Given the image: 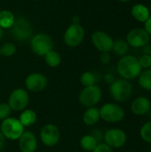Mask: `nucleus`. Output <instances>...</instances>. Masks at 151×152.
<instances>
[{"label": "nucleus", "instance_id": "1", "mask_svg": "<svg viewBox=\"0 0 151 152\" xmlns=\"http://www.w3.org/2000/svg\"><path fill=\"white\" fill-rule=\"evenodd\" d=\"M117 70L121 78L125 80H133L137 78L142 71L139 59L133 55L122 56L117 64Z\"/></svg>", "mask_w": 151, "mask_h": 152}, {"label": "nucleus", "instance_id": "2", "mask_svg": "<svg viewBox=\"0 0 151 152\" xmlns=\"http://www.w3.org/2000/svg\"><path fill=\"white\" fill-rule=\"evenodd\" d=\"M133 92V87L130 81L118 78L109 85V93L111 98L117 102H125L128 101Z\"/></svg>", "mask_w": 151, "mask_h": 152}, {"label": "nucleus", "instance_id": "3", "mask_svg": "<svg viewBox=\"0 0 151 152\" xmlns=\"http://www.w3.org/2000/svg\"><path fill=\"white\" fill-rule=\"evenodd\" d=\"M30 48L32 52L40 57H44L53 49V38L45 33H37L30 38Z\"/></svg>", "mask_w": 151, "mask_h": 152}, {"label": "nucleus", "instance_id": "4", "mask_svg": "<svg viewBox=\"0 0 151 152\" xmlns=\"http://www.w3.org/2000/svg\"><path fill=\"white\" fill-rule=\"evenodd\" d=\"M101 119L107 123H118L121 122L125 117L124 108L118 103L108 102L101 106L100 109Z\"/></svg>", "mask_w": 151, "mask_h": 152}, {"label": "nucleus", "instance_id": "5", "mask_svg": "<svg viewBox=\"0 0 151 152\" xmlns=\"http://www.w3.org/2000/svg\"><path fill=\"white\" fill-rule=\"evenodd\" d=\"M101 98L102 90L97 85L84 87L78 95V101L80 104L85 108L95 107L101 102Z\"/></svg>", "mask_w": 151, "mask_h": 152}, {"label": "nucleus", "instance_id": "6", "mask_svg": "<svg viewBox=\"0 0 151 152\" xmlns=\"http://www.w3.org/2000/svg\"><path fill=\"white\" fill-rule=\"evenodd\" d=\"M24 126L19 119L14 118H7L3 120L0 126V130L5 139L10 141L18 140L24 133Z\"/></svg>", "mask_w": 151, "mask_h": 152}, {"label": "nucleus", "instance_id": "7", "mask_svg": "<svg viewBox=\"0 0 151 152\" xmlns=\"http://www.w3.org/2000/svg\"><path fill=\"white\" fill-rule=\"evenodd\" d=\"M10 30L12 38L20 42L28 40L33 35V28L30 22L22 17L15 19V21L10 28Z\"/></svg>", "mask_w": 151, "mask_h": 152}, {"label": "nucleus", "instance_id": "8", "mask_svg": "<svg viewBox=\"0 0 151 152\" xmlns=\"http://www.w3.org/2000/svg\"><path fill=\"white\" fill-rule=\"evenodd\" d=\"M85 38V28L79 24L71 23L63 34V42L69 47H77Z\"/></svg>", "mask_w": 151, "mask_h": 152}, {"label": "nucleus", "instance_id": "9", "mask_svg": "<svg viewBox=\"0 0 151 152\" xmlns=\"http://www.w3.org/2000/svg\"><path fill=\"white\" fill-rule=\"evenodd\" d=\"M28 102V92L24 88H16L10 94L7 103L12 111H22L27 108Z\"/></svg>", "mask_w": 151, "mask_h": 152}, {"label": "nucleus", "instance_id": "10", "mask_svg": "<svg viewBox=\"0 0 151 152\" xmlns=\"http://www.w3.org/2000/svg\"><path fill=\"white\" fill-rule=\"evenodd\" d=\"M103 140L111 149H120L126 143L127 135L123 129L110 128L103 134Z\"/></svg>", "mask_w": 151, "mask_h": 152}, {"label": "nucleus", "instance_id": "11", "mask_svg": "<svg viewBox=\"0 0 151 152\" xmlns=\"http://www.w3.org/2000/svg\"><path fill=\"white\" fill-rule=\"evenodd\" d=\"M129 46L133 48H142L150 41V36L144 28H134L126 35V40Z\"/></svg>", "mask_w": 151, "mask_h": 152}, {"label": "nucleus", "instance_id": "12", "mask_svg": "<svg viewBox=\"0 0 151 152\" xmlns=\"http://www.w3.org/2000/svg\"><path fill=\"white\" fill-rule=\"evenodd\" d=\"M93 46L101 53H110L112 51L114 39L110 35L102 30H97L91 36Z\"/></svg>", "mask_w": 151, "mask_h": 152}, {"label": "nucleus", "instance_id": "13", "mask_svg": "<svg viewBox=\"0 0 151 152\" xmlns=\"http://www.w3.org/2000/svg\"><path fill=\"white\" fill-rule=\"evenodd\" d=\"M61 139L60 129L54 124H46L40 131V140L46 147H54Z\"/></svg>", "mask_w": 151, "mask_h": 152}, {"label": "nucleus", "instance_id": "14", "mask_svg": "<svg viewBox=\"0 0 151 152\" xmlns=\"http://www.w3.org/2000/svg\"><path fill=\"white\" fill-rule=\"evenodd\" d=\"M48 85L47 77L40 73V72H34L27 76L25 78V87L27 91L38 93L46 88Z\"/></svg>", "mask_w": 151, "mask_h": 152}, {"label": "nucleus", "instance_id": "15", "mask_svg": "<svg viewBox=\"0 0 151 152\" xmlns=\"http://www.w3.org/2000/svg\"><path fill=\"white\" fill-rule=\"evenodd\" d=\"M18 145L20 152H36L37 149V139L29 131H24L18 139Z\"/></svg>", "mask_w": 151, "mask_h": 152}, {"label": "nucleus", "instance_id": "16", "mask_svg": "<svg viewBox=\"0 0 151 152\" xmlns=\"http://www.w3.org/2000/svg\"><path fill=\"white\" fill-rule=\"evenodd\" d=\"M131 111L135 116H144L151 110L150 100L146 96H138L133 100L130 105Z\"/></svg>", "mask_w": 151, "mask_h": 152}, {"label": "nucleus", "instance_id": "17", "mask_svg": "<svg viewBox=\"0 0 151 152\" xmlns=\"http://www.w3.org/2000/svg\"><path fill=\"white\" fill-rule=\"evenodd\" d=\"M131 13L134 20L142 23H144L151 15L149 7L143 4H135L132 7Z\"/></svg>", "mask_w": 151, "mask_h": 152}, {"label": "nucleus", "instance_id": "18", "mask_svg": "<svg viewBox=\"0 0 151 152\" xmlns=\"http://www.w3.org/2000/svg\"><path fill=\"white\" fill-rule=\"evenodd\" d=\"M101 119L100 109L97 107L87 108L83 114V122L88 126H93L96 125Z\"/></svg>", "mask_w": 151, "mask_h": 152}, {"label": "nucleus", "instance_id": "19", "mask_svg": "<svg viewBox=\"0 0 151 152\" xmlns=\"http://www.w3.org/2000/svg\"><path fill=\"white\" fill-rule=\"evenodd\" d=\"M37 119V115L35 110L30 109H25L21 111L19 120L24 127L33 126Z\"/></svg>", "mask_w": 151, "mask_h": 152}, {"label": "nucleus", "instance_id": "20", "mask_svg": "<svg viewBox=\"0 0 151 152\" xmlns=\"http://www.w3.org/2000/svg\"><path fill=\"white\" fill-rule=\"evenodd\" d=\"M15 21L14 14L9 10L0 11V27L3 29L10 28Z\"/></svg>", "mask_w": 151, "mask_h": 152}, {"label": "nucleus", "instance_id": "21", "mask_svg": "<svg viewBox=\"0 0 151 152\" xmlns=\"http://www.w3.org/2000/svg\"><path fill=\"white\" fill-rule=\"evenodd\" d=\"M98 140L93 134H85L80 140V146L85 151L92 152L98 145Z\"/></svg>", "mask_w": 151, "mask_h": 152}, {"label": "nucleus", "instance_id": "22", "mask_svg": "<svg viewBox=\"0 0 151 152\" xmlns=\"http://www.w3.org/2000/svg\"><path fill=\"white\" fill-rule=\"evenodd\" d=\"M44 62L46 63V65L49 66L50 68H56L61 62V54L58 52L54 51L53 49L51 50L50 52H48L44 56Z\"/></svg>", "mask_w": 151, "mask_h": 152}, {"label": "nucleus", "instance_id": "23", "mask_svg": "<svg viewBox=\"0 0 151 152\" xmlns=\"http://www.w3.org/2000/svg\"><path fill=\"white\" fill-rule=\"evenodd\" d=\"M129 51V45L127 42L124 39H117L114 40L113 43V47H112V52L118 55V56H125Z\"/></svg>", "mask_w": 151, "mask_h": 152}, {"label": "nucleus", "instance_id": "24", "mask_svg": "<svg viewBox=\"0 0 151 152\" xmlns=\"http://www.w3.org/2000/svg\"><path fill=\"white\" fill-rule=\"evenodd\" d=\"M139 86L146 91H151V69H145L142 71L138 77Z\"/></svg>", "mask_w": 151, "mask_h": 152}, {"label": "nucleus", "instance_id": "25", "mask_svg": "<svg viewBox=\"0 0 151 152\" xmlns=\"http://www.w3.org/2000/svg\"><path fill=\"white\" fill-rule=\"evenodd\" d=\"M139 134L142 141L151 144V121L146 122L142 126Z\"/></svg>", "mask_w": 151, "mask_h": 152}, {"label": "nucleus", "instance_id": "26", "mask_svg": "<svg viewBox=\"0 0 151 152\" xmlns=\"http://www.w3.org/2000/svg\"><path fill=\"white\" fill-rule=\"evenodd\" d=\"M80 83L84 87L93 86L96 83V77L93 72L85 71L80 77Z\"/></svg>", "mask_w": 151, "mask_h": 152}, {"label": "nucleus", "instance_id": "27", "mask_svg": "<svg viewBox=\"0 0 151 152\" xmlns=\"http://www.w3.org/2000/svg\"><path fill=\"white\" fill-rule=\"evenodd\" d=\"M1 55L4 57H12L16 53V45L12 42H6L0 47Z\"/></svg>", "mask_w": 151, "mask_h": 152}, {"label": "nucleus", "instance_id": "28", "mask_svg": "<svg viewBox=\"0 0 151 152\" xmlns=\"http://www.w3.org/2000/svg\"><path fill=\"white\" fill-rule=\"evenodd\" d=\"M11 113H12V110L10 106L8 105V103L6 102L0 103V120L1 121L9 118Z\"/></svg>", "mask_w": 151, "mask_h": 152}, {"label": "nucleus", "instance_id": "29", "mask_svg": "<svg viewBox=\"0 0 151 152\" xmlns=\"http://www.w3.org/2000/svg\"><path fill=\"white\" fill-rule=\"evenodd\" d=\"M139 59L140 65L142 69H149L151 68V55L149 54H142Z\"/></svg>", "mask_w": 151, "mask_h": 152}, {"label": "nucleus", "instance_id": "30", "mask_svg": "<svg viewBox=\"0 0 151 152\" xmlns=\"http://www.w3.org/2000/svg\"><path fill=\"white\" fill-rule=\"evenodd\" d=\"M92 152H113V149L108 146L105 142H99L96 148Z\"/></svg>", "mask_w": 151, "mask_h": 152}, {"label": "nucleus", "instance_id": "31", "mask_svg": "<svg viewBox=\"0 0 151 152\" xmlns=\"http://www.w3.org/2000/svg\"><path fill=\"white\" fill-rule=\"evenodd\" d=\"M100 61L103 65H107L111 61V54L110 53H101Z\"/></svg>", "mask_w": 151, "mask_h": 152}, {"label": "nucleus", "instance_id": "32", "mask_svg": "<svg viewBox=\"0 0 151 152\" xmlns=\"http://www.w3.org/2000/svg\"><path fill=\"white\" fill-rule=\"evenodd\" d=\"M115 80H116V78H115L114 75L111 74V73H107V74L104 76V81H105L107 84H109V85H111Z\"/></svg>", "mask_w": 151, "mask_h": 152}, {"label": "nucleus", "instance_id": "33", "mask_svg": "<svg viewBox=\"0 0 151 152\" xmlns=\"http://www.w3.org/2000/svg\"><path fill=\"white\" fill-rule=\"evenodd\" d=\"M144 28L151 37V15L150 17L144 22Z\"/></svg>", "mask_w": 151, "mask_h": 152}, {"label": "nucleus", "instance_id": "34", "mask_svg": "<svg viewBox=\"0 0 151 152\" xmlns=\"http://www.w3.org/2000/svg\"><path fill=\"white\" fill-rule=\"evenodd\" d=\"M142 52H143V54H149L151 55V45H146L145 46L142 47Z\"/></svg>", "mask_w": 151, "mask_h": 152}, {"label": "nucleus", "instance_id": "35", "mask_svg": "<svg viewBox=\"0 0 151 152\" xmlns=\"http://www.w3.org/2000/svg\"><path fill=\"white\" fill-rule=\"evenodd\" d=\"M4 143H5V138H4V134H2V132L0 130V151L4 148Z\"/></svg>", "mask_w": 151, "mask_h": 152}, {"label": "nucleus", "instance_id": "36", "mask_svg": "<svg viewBox=\"0 0 151 152\" xmlns=\"http://www.w3.org/2000/svg\"><path fill=\"white\" fill-rule=\"evenodd\" d=\"M71 20H72V23H74V24H79L80 19H79L78 16H73Z\"/></svg>", "mask_w": 151, "mask_h": 152}, {"label": "nucleus", "instance_id": "37", "mask_svg": "<svg viewBox=\"0 0 151 152\" xmlns=\"http://www.w3.org/2000/svg\"><path fill=\"white\" fill-rule=\"evenodd\" d=\"M3 33H4V32H3V28L0 27V39H1L2 37H3Z\"/></svg>", "mask_w": 151, "mask_h": 152}, {"label": "nucleus", "instance_id": "38", "mask_svg": "<svg viewBox=\"0 0 151 152\" xmlns=\"http://www.w3.org/2000/svg\"><path fill=\"white\" fill-rule=\"evenodd\" d=\"M118 2H121V3H127V2H130L132 0H117Z\"/></svg>", "mask_w": 151, "mask_h": 152}, {"label": "nucleus", "instance_id": "39", "mask_svg": "<svg viewBox=\"0 0 151 152\" xmlns=\"http://www.w3.org/2000/svg\"><path fill=\"white\" fill-rule=\"evenodd\" d=\"M149 9H150V13H151V2H150V7H149Z\"/></svg>", "mask_w": 151, "mask_h": 152}, {"label": "nucleus", "instance_id": "40", "mask_svg": "<svg viewBox=\"0 0 151 152\" xmlns=\"http://www.w3.org/2000/svg\"><path fill=\"white\" fill-rule=\"evenodd\" d=\"M30 1H37V0H30Z\"/></svg>", "mask_w": 151, "mask_h": 152}, {"label": "nucleus", "instance_id": "41", "mask_svg": "<svg viewBox=\"0 0 151 152\" xmlns=\"http://www.w3.org/2000/svg\"><path fill=\"white\" fill-rule=\"evenodd\" d=\"M0 57H1V51H0Z\"/></svg>", "mask_w": 151, "mask_h": 152}, {"label": "nucleus", "instance_id": "42", "mask_svg": "<svg viewBox=\"0 0 151 152\" xmlns=\"http://www.w3.org/2000/svg\"><path fill=\"white\" fill-rule=\"evenodd\" d=\"M0 11H1V7H0Z\"/></svg>", "mask_w": 151, "mask_h": 152}]
</instances>
